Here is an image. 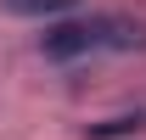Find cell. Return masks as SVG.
Returning <instances> with one entry per match:
<instances>
[{
    "mask_svg": "<svg viewBox=\"0 0 146 140\" xmlns=\"http://www.w3.org/2000/svg\"><path fill=\"white\" fill-rule=\"evenodd\" d=\"M39 51L51 62H73V56H96V51H146V28L135 17H118V11H96V17L51 22Z\"/></svg>",
    "mask_w": 146,
    "mask_h": 140,
    "instance_id": "cell-1",
    "label": "cell"
},
{
    "mask_svg": "<svg viewBox=\"0 0 146 140\" xmlns=\"http://www.w3.org/2000/svg\"><path fill=\"white\" fill-rule=\"evenodd\" d=\"M11 17H62V11H73L79 0H0Z\"/></svg>",
    "mask_w": 146,
    "mask_h": 140,
    "instance_id": "cell-2",
    "label": "cell"
},
{
    "mask_svg": "<svg viewBox=\"0 0 146 140\" xmlns=\"http://www.w3.org/2000/svg\"><path fill=\"white\" fill-rule=\"evenodd\" d=\"M135 129H141V112H135V118H107V123H96L90 140H118V135H135Z\"/></svg>",
    "mask_w": 146,
    "mask_h": 140,
    "instance_id": "cell-3",
    "label": "cell"
}]
</instances>
